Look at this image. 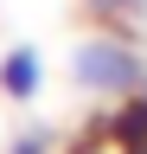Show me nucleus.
I'll return each instance as SVG.
<instances>
[{"mask_svg":"<svg viewBox=\"0 0 147 154\" xmlns=\"http://www.w3.org/2000/svg\"><path fill=\"white\" fill-rule=\"evenodd\" d=\"M83 7L96 13L102 26H122V19H134V13H141V0H83Z\"/></svg>","mask_w":147,"mask_h":154,"instance_id":"obj_3","label":"nucleus"},{"mask_svg":"<svg viewBox=\"0 0 147 154\" xmlns=\"http://www.w3.org/2000/svg\"><path fill=\"white\" fill-rule=\"evenodd\" d=\"M13 154H51V135H45V128H19Z\"/></svg>","mask_w":147,"mask_h":154,"instance_id":"obj_4","label":"nucleus"},{"mask_svg":"<svg viewBox=\"0 0 147 154\" xmlns=\"http://www.w3.org/2000/svg\"><path fill=\"white\" fill-rule=\"evenodd\" d=\"M39 90H45V58L32 45H13L0 58V96H7V103H32Z\"/></svg>","mask_w":147,"mask_h":154,"instance_id":"obj_2","label":"nucleus"},{"mask_svg":"<svg viewBox=\"0 0 147 154\" xmlns=\"http://www.w3.org/2000/svg\"><path fill=\"white\" fill-rule=\"evenodd\" d=\"M70 77L90 90V96H134L147 84V64H141V51L128 45L122 32H96V38H83L77 51H70Z\"/></svg>","mask_w":147,"mask_h":154,"instance_id":"obj_1","label":"nucleus"}]
</instances>
